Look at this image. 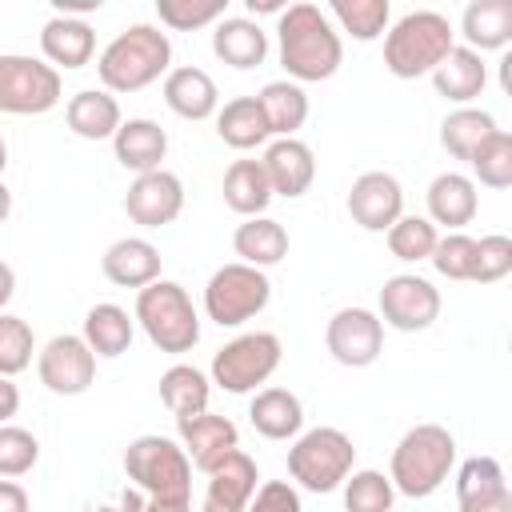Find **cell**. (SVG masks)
<instances>
[{
  "label": "cell",
  "mask_w": 512,
  "mask_h": 512,
  "mask_svg": "<svg viewBox=\"0 0 512 512\" xmlns=\"http://www.w3.org/2000/svg\"><path fill=\"white\" fill-rule=\"evenodd\" d=\"M376 316H380V324H388L396 332H424L440 316V292L432 288V280H424L416 272L388 276L380 288V312Z\"/></svg>",
  "instance_id": "7c38bea8"
},
{
  "label": "cell",
  "mask_w": 512,
  "mask_h": 512,
  "mask_svg": "<svg viewBox=\"0 0 512 512\" xmlns=\"http://www.w3.org/2000/svg\"><path fill=\"white\" fill-rule=\"evenodd\" d=\"M272 300V280L268 272L252 264H224L208 276L204 284V316L220 328H240L252 316H260Z\"/></svg>",
  "instance_id": "ba28073f"
},
{
  "label": "cell",
  "mask_w": 512,
  "mask_h": 512,
  "mask_svg": "<svg viewBox=\"0 0 512 512\" xmlns=\"http://www.w3.org/2000/svg\"><path fill=\"white\" fill-rule=\"evenodd\" d=\"M112 152H116L120 168H128V172H136V176L156 172L160 160L168 156V132H164L156 120H148V116H132V120H124V124L116 128Z\"/></svg>",
  "instance_id": "603a6c76"
},
{
  "label": "cell",
  "mask_w": 512,
  "mask_h": 512,
  "mask_svg": "<svg viewBox=\"0 0 512 512\" xmlns=\"http://www.w3.org/2000/svg\"><path fill=\"white\" fill-rule=\"evenodd\" d=\"M432 84H436V92H440L444 100H452V104L468 108V104L484 92V84H488V64H484V56H480V52H472V48L456 44V48L436 64Z\"/></svg>",
  "instance_id": "4316f807"
},
{
  "label": "cell",
  "mask_w": 512,
  "mask_h": 512,
  "mask_svg": "<svg viewBox=\"0 0 512 512\" xmlns=\"http://www.w3.org/2000/svg\"><path fill=\"white\" fill-rule=\"evenodd\" d=\"M356 464L352 436L340 428H308L288 448V476L304 492H336Z\"/></svg>",
  "instance_id": "52a82bcc"
},
{
  "label": "cell",
  "mask_w": 512,
  "mask_h": 512,
  "mask_svg": "<svg viewBox=\"0 0 512 512\" xmlns=\"http://www.w3.org/2000/svg\"><path fill=\"white\" fill-rule=\"evenodd\" d=\"M144 504H148V496H144L140 488H132V484H128V488L120 492V500H116V504H104V508H96V512H144Z\"/></svg>",
  "instance_id": "c3c4849f"
},
{
  "label": "cell",
  "mask_w": 512,
  "mask_h": 512,
  "mask_svg": "<svg viewBox=\"0 0 512 512\" xmlns=\"http://www.w3.org/2000/svg\"><path fill=\"white\" fill-rule=\"evenodd\" d=\"M216 136L236 152L268 144L272 132H268V120H264L256 96H232L224 108H216Z\"/></svg>",
  "instance_id": "1f68e13d"
},
{
  "label": "cell",
  "mask_w": 512,
  "mask_h": 512,
  "mask_svg": "<svg viewBox=\"0 0 512 512\" xmlns=\"http://www.w3.org/2000/svg\"><path fill=\"white\" fill-rule=\"evenodd\" d=\"M256 480H260L256 460L248 452L232 448L224 460H216L208 468V496L204 500L216 504V508H224V512H244L248 500L256 496Z\"/></svg>",
  "instance_id": "d4e9b609"
},
{
  "label": "cell",
  "mask_w": 512,
  "mask_h": 512,
  "mask_svg": "<svg viewBox=\"0 0 512 512\" xmlns=\"http://www.w3.org/2000/svg\"><path fill=\"white\" fill-rule=\"evenodd\" d=\"M392 500H396V488L384 472L376 468H360V472H348L344 480V512H392Z\"/></svg>",
  "instance_id": "ab89813d"
},
{
  "label": "cell",
  "mask_w": 512,
  "mask_h": 512,
  "mask_svg": "<svg viewBox=\"0 0 512 512\" xmlns=\"http://www.w3.org/2000/svg\"><path fill=\"white\" fill-rule=\"evenodd\" d=\"M224 8H228V0H156V16L172 32L208 28V24L224 20Z\"/></svg>",
  "instance_id": "b9f144b4"
},
{
  "label": "cell",
  "mask_w": 512,
  "mask_h": 512,
  "mask_svg": "<svg viewBox=\"0 0 512 512\" xmlns=\"http://www.w3.org/2000/svg\"><path fill=\"white\" fill-rule=\"evenodd\" d=\"M40 52L56 72L60 68H84L96 56V32L80 16H48L40 28Z\"/></svg>",
  "instance_id": "ffe728a7"
},
{
  "label": "cell",
  "mask_w": 512,
  "mask_h": 512,
  "mask_svg": "<svg viewBox=\"0 0 512 512\" xmlns=\"http://www.w3.org/2000/svg\"><path fill=\"white\" fill-rule=\"evenodd\" d=\"M384 236H388V252L396 260H404V264L428 260L432 248H436V240H440V232H436V224L428 216H400Z\"/></svg>",
  "instance_id": "74e56055"
},
{
  "label": "cell",
  "mask_w": 512,
  "mask_h": 512,
  "mask_svg": "<svg viewBox=\"0 0 512 512\" xmlns=\"http://www.w3.org/2000/svg\"><path fill=\"white\" fill-rule=\"evenodd\" d=\"M280 356L284 348L276 332H240L212 356V384L232 396L256 392L280 368Z\"/></svg>",
  "instance_id": "30bf717a"
},
{
  "label": "cell",
  "mask_w": 512,
  "mask_h": 512,
  "mask_svg": "<svg viewBox=\"0 0 512 512\" xmlns=\"http://www.w3.org/2000/svg\"><path fill=\"white\" fill-rule=\"evenodd\" d=\"M428 220L432 224H444L448 232H460L464 224L476 220V208H480V196H476V180L464 176V172H440L432 176L428 184Z\"/></svg>",
  "instance_id": "cb8c5ba5"
},
{
  "label": "cell",
  "mask_w": 512,
  "mask_h": 512,
  "mask_svg": "<svg viewBox=\"0 0 512 512\" xmlns=\"http://www.w3.org/2000/svg\"><path fill=\"white\" fill-rule=\"evenodd\" d=\"M348 216L364 232H388L404 216V188L392 172H364L348 188Z\"/></svg>",
  "instance_id": "9a60e30c"
},
{
  "label": "cell",
  "mask_w": 512,
  "mask_h": 512,
  "mask_svg": "<svg viewBox=\"0 0 512 512\" xmlns=\"http://www.w3.org/2000/svg\"><path fill=\"white\" fill-rule=\"evenodd\" d=\"M64 120H68V128H72L80 140H112L116 128L124 124L116 96L104 92V88H84V92H76V96L64 104Z\"/></svg>",
  "instance_id": "f1b7e54d"
},
{
  "label": "cell",
  "mask_w": 512,
  "mask_h": 512,
  "mask_svg": "<svg viewBox=\"0 0 512 512\" xmlns=\"http://www.w3.org/2000/svg\"><path fill=\"white\" fill-rule=\"evenodd\" d=\"M64 84L60 72L24 52H4L0 56V112L4 116H44L60 104Z\"/></svg>",
  "instance_id": "9c48e42d"
},
{
  "label": "cell",
  "mask_w": 512,
  "mask_h": 512,
  "mask_svg": "<svg viewBox=\"0 0 512 512\" xmlns=\"http://www.w3.org/2000/svg\"><path fill=\"white\" fill-rule=\"evenodd\" d=\"M224 204L244 220L264 216V208L272 204V188L260 160H232V168L224 172Z\"/></svg>",
  "instance_id": "836d02e7"
},
{
  "label": "cell",
  "mask_w": 512,
  "mask_h": 512,
  "mask_svg": "<svg viewBox=\"0 0 512 512\" xmlns=\"http://www.w3.org/2000/svg\"><path fill=\"white\" fill-rule=\"evenodd\" d=\"M456 508L460 512H512V492L496 456H472L456 472Z\"/></svg>",
  "instance_id": "2e32d148"
},
{
  "label": "cell",
  "mask_w": 512,
  "mask_h": 512,
  "mask_svg": "<svg viewBox=\"0 0 512 512\" xmlns=\"http://www.w3.org/2000/svg\"><path fill=\"white\" fill-rule=\"evenodd\" d=\"M12 216V192H8V184L0 180V224Z\"/></svg>",
  "instance_id": "11a10c76"
},
{
  "label": "cell",
  "mask_w": 512,
  "mask_h": 512,
  "mask_svg": "<svg viewBox=\"0 0 512 512\" xmlns=\"http://www.w3.org/2000/svg\"><path fill=\"white\" fill-rule=\"evenodd\" d=\"M16 412H20V388L8 376H0V424H8Z\"/></svg>",
  "instance_id": "681fc988"
},
{
  "label": "cell",
  "mask_w": 512,
  "mask_h": 512,
  "mask_svg": "<svg viewBox=\"0 0 512 512\" xmlns=\"http://www.w3.org/2000/svg\"><path fill=\"white\" fill-rule=\"evenodd\" d=\"M212 52L216 60H224L228 68H260L268 56V32L260 28V20L248 16H224L212 24Z\"/></svg>",
  "instance_id": "44dd1931"
},
{
  "label": "cell",
  "mask_w": 512,
  "mask_h": 512,
  "mask_svg": "<svg viewBox=\"0 0 512 512\" xmlns=\"http://www.w3.org/2000/svg\"><path fill=\"white\" fill-rule=\"evenodd\" d=\"M328 20H336L340 32H348L352 40H376L388 32L392 4L388 0H332Z\"/></svg>",
  "instance_id": "8d00e7d4"
},
{
  "label": "cell",
  "mask_w": 512,
  "mask_h": 512,
  "mask_svg": "<svg viewBox=\"0 0 512 512\" xmlns=\"http://www.w3.org/2000/svg\"><path fill=\"white\" fill-rule=\"evenodd\" d=\"M232 248L240 256V264H252L264 272L288 256V228L272 216H248L244 224H236Z\"/></svg>",
  "instance_id": "f546056e"
},
{
  "label": "cell",
  "mask_w": 512,
  "mask_h": 512,
  "mask_svg": "<svg viewBox=\"0 0 512 512\" xmlns=\"http://www.w3.org/2000/svg\"><path fill=\"white\" fill-rule=\"evenodd\" d=\"M12 296H16V272H12V264L0 260V312L8 308Z\"/></svg>",
  "instance_id": "f907efd6"
},
{
  "label": "cell",
  "mask_w": 512,
  "mask_h": 512,
  "mask_svg": "<svg viewBox=\"0 0 512 512\" xmlns=\"http://www.w3.org/2000/svg\"><path fill=\"white\" fill-rule=\"evenodd\" d=\"M4 168H8V144H4V132H0V176H4Z\"/></svg>",
  "instance_id": "9f6ffc18"
},
{
  "label": "cell",
  "mask_w": 512,
  "mask_h": 512,
  "mask_svg": "<svg viewBox=\"0 0 512 512\" xmlns=\"http://www.w3.org/2000/svg\"><path fill=\"white\" fill-rule=\"evenodd\" d=\"M492 132H496V116H492V112H484V108H456V112H448L444 124H440V144H444L448 156L472 160L476 148H480Z\"/></svg>",
  "instance_id": "d590c367"
},
{
  "label": "cell",
  "mask_w": 512,
  "mask_h": 512,
  "mask_svg": "<svg viewBox=\"0 0 512 512\" xmlns=\"http://www.w3.org/2000/svg\"><path fill=\"white\" fill-rule=\"evenodd\" d=\"M464 48L472 52H500L512 44V0H472L460 16Z\"/></svg>",
  "instance_id": "484cf974"
},
{
  "label": "cell",
  "mask_w": 512,
  "mask_h": 512,
  "mask_svg": "<svg viewBox=\"0 0 512 512\" xmlns=\"http://www.w3.org/2000/svg\"><path fill=\"white\" fill-rule=\"evenodd\" d=\"M124 212L140 228H164V224H172L184 212V184H180V176L168 172V168H156V172L136 176L128 184V192H124Z\"/></svg>",
  "instance_id": "5bb4252c"
},
{
  "label": "cell",
  "mask_w": 512,
  "mask_h": 512,
  "mask_svg": "<svg viewBox=\"0 0 512 512\" xmlns=\"http://www.w3.org/2000/svg\"><path fill=\"white\" fill-rule=\"evenodd\" d=\"M452 464H456V440H452V432L444 424H416L392 448L388 480H392V488L400 496L428 500L432 492H440V484L448 480Z\"/></svg>",
  "instance_id": "3957f363"
},
{
  "label": "cell",
  "mask_w": 512,
  "mask_h": 512,
  "mask_svg": "<svg viewBox=\"0 0 512 512\" xmlns=\"http://www.w3.org/2000/svg\"><path fill=\"white\" fill-rule=\"evenodd\" d=\"M244 512H300V492L288 480H268L256 488Z\"/></svg>",
  "instance_id": "bcb514c9"
},
{
  "label": "cell",
  "mask_w": 512,
  "mask_h": 512,
  "mask_svg": "<svg viewBox=\"0 0 512 512\" xmlns=\"http://www.w3.org/2000/svg\"><path fill=\"white\" fill-rule=\"evenodd\" d=\"M28 508H32V500H28L24 484L0 480V512H28Z\"/></svg>",
  "instance_id": "7dc6e473"
},
{
  "label": "cell",
  "mask_w": 512,
  "mask_h": 512,
  "mask_svg": "<svg viewBox=\"0 0 512 512\" xmlns=\"http://www.w3.org/2000/svg\"><path fill=\"white\" fill-rule=\"evenodd\" d=\"M176 436H180V448L184 456L208 472L216 460H224L232 448H240V432L228 416H216V412H200V416H188V420H176Z\"/></svg>",
  "instance_id": "ac0fdd59"
},
{
  "label": "cell",
  "mask_w": 512,
  "mask_h": 512,
  "mask_svg": "<svg viewBox=\"0 0 512 512\" xmlns=\"http://www.w3.org/2000/svg\"><path fill=\"white\" fill-rule=\"evenodd\" d=\"M84 344L92 348V356H124L132 348V336H136V320L128 316V308L120 304H92L88 316H84Z\"/></svg>",
  "instance_id": "4dcf8cb0"
},
{
  "label": "cell",
  "mask_w": 512,
  "mask_h": 512,
  "mask_svg": "<svg viewBox=\"0 0 512 512\" xmlns=\"http://www.w3.org/2000/svg\"><path fill=\"white\" fill-rule=\"evenodd\" d=\"M168 72H172V40L156 24H132V28L116 32L104 44V52L96 56V76H100L104 92H112V96L144 92L148 84H156Z\"/></svg>",
  "instance_id": "7a4b0ae2"
},
{
  "label": "cell",
  "mask_w": 512,
  "mask_h": 512,
  "mask_svg": "<svg viewBox=\"0 0 512 512\" xmlns=\"http://www.w3.org/2000/svg\"><path fill=\"white\" fill-rule=\"evenodd\" d=\"M256 104L268 120V132L280 140V136H296V128H304L308 120V92L292 80H272L256 92Z\"/></svg>",
  "instance_id": "d6a6232c"
},
{
  "label": "cell",
  "mask_w": 512,
  "mask_h": 512,
  "mask_svg": "<svg viewBox=\"0 0 512 512\" xmlns=\"http://www.w3.org/2000/svg\"><path fill=\"white\" fill-rule=\"evenodd\" d=\"M124 476L148 500H192V460L180 440L168 436H136L124 448Z\"/></svg>",
  "instance_id": "8992f818"
},
{
  "label": "cell",
  "mask_w": 512,
  "mask_h": 512,
  "mask_svg": "<svg viewBox=\"0 0 512 512\" xmlns=\"http://www.w3.org/2000/svg\"><path fill=\"white\" fill-rule=\"evenodd\" d=\"M248 420L264 440H292L304 428V404L288 388H260L248 404Z\"/></svg>",
  "instance_id": "83f0119b"
},
{
  "label": "cell",
  "mask_w": 512,
  "mask_h": 512,
  "mask_svg": "<svg viewBox=\"0 0 512 512\" xmlns=\"http://www.w3.org/2000/svg\"><path fill=\"white\" fill-rule=\"evenodd\" d=\"M432 268L444 280H472V264H476V240L468 232H448L436 240L432 248Z\"/></svg>",
  "instance_id": "ee69618b"
},
{
  "label": "cell",
  "mask_w": 512,
  "mask_h": 512,
  "mask_svg": "<svg viewBox=\"0 0 512 512\" xmlns=\"http://www.w3.org/2000/svg\"><path fill=\"white\" fill-rule=\"evenodd\" d=\"M208 396H212V380L192 364H172L160 376V400L176 420L208 412Z\"/></svg>",
  "instance_id": "e575fe53"
},
{
  "label": "cell",
  "mask_w": 512,
  "mask_h": 512,
  "mask_svg": "<svg viewBox=\"0 0 512 512\" xmlns=\"http://www.w3.org/2000/svg\"><path fill=\"white\" fill-rule=\"evenodd\" d=\"M76 12H100V0H56V16H76Z\"/></svg>",
  "instance_id": "816d5d0a"
},
{
  "label": "cell",
  "mask_w": 512,
  "mask_h": 512,
  "mask_svg": "<svg viewBox=\"0 0 512 512\" xmlns=\"http://www.w3.org/2000/svg\"><path fill=\"white\" fill-rule=\"evenodd\" d=\"M260 164H264V176H268L272 196L296 200V196H304V192L312 188V180H316V156H312V148H308L304 140H296V136L272 140V144L264 148Z\"/></svg>",
  "instance_id": "e0dca14e"
},
{
  "label": "cell",
  "mask_w": 512,
  "mask_h": 512,
  "mask_svg": "<svg viewBox=\"0 0 512 512\" xmlns=\"http://www.w3.org/2000/svg\"><path fill=\"white\" fill-rule=\"evenodd\" d=\"M324 348L344 368H368L384 352V324L368 308H340L324 328Z\"/></svg>",
  "instance_id": "4fadbf2b"
},
{
  "label": "cell",
  "mask_w": 512,
  "mask_h": 512,
  "mask_svg": "<svg viewBox=\"0 0 512 512\" xmlns=\"http://www.w3.org/2000/svg\"><path fill=\"white\" fill-rule=\"evenodd\" d=\"M100 272L116 284V288H148L152 280H160V248L144 236H124L116 244L104 248L100 256Z\"/></svg>",
  "instance_id": "d6986e66"
},
{
  "label": "cell",
  "mask_w": 512,
  "mask_h": 512,
  "mask_svg": "<svg viewBox=\"0 0 512 512\" xmlns=\"http://www.w3.org/2000/svg\"><path fill=\"white\" fill-rule=\"evenodd\" d=\"M144 512H192V500H148Z\"/></svg>",
  "instance_id": "f5cc1de1"
},
{
  "label": "cell",
  "mask_w": 512,
  "mask_h": 512,
  "mask_svg": "<svg viewBox=\"0 0 512 512\" xmlns=\"http://www.w3.org/2000/svg\"><path fill=\"white\" fill-rule=\"evenodd\" d=\"M468 164H472V176H476L484 188H496V192L512 188V136H508L504 128H496V132L476 148V156H472Z\"/></svg>",
  "instance_id": "f35d334b"
},
{
  "label": "cell",
  "mask_w": 512,
  "mask_h": 512,
  "mask_svg": "<svg viewBox=\"0 0 512 512\" xmlns=\"http://www.w3.org/2000/svg\"><path fill=\"white\" fill-rule=\"evenodd\" d=\"M512 272V240L492 232L476 240V264H472V284H496Z\"/></svg>",
  "instance_id": "f6af8a7d"
},
{
  "label": "cell",
  "mask_w": 512,
  "mask_h": 512,
  "mask_svg": "<svg viewBox=\"0 0 512 512\" xmlns=\"http://www.w3.org/2000/svg\"><path fill=\"white\" fill-rule=\"evenodd\" d=\"M132 320L144 328V336L168 352V356H180V352H192L200 344V312L192 304V296L184 292V284L176 280H152L148 288L136 292V312Z\"/></svg>",
  "instance_id": "5b68a950"
},
{
  "label": "cell",
  "mask_w": 512,
  "mask_h": 512,
  "mask_svg": "<svg viewBox=\"0 0 512 512\" xmlns=\"http://www.w3.org/2000/svg\"><path fill=\"white\" fill-rule=\"evenodd\" d=\"M32 352H36L32 324L24 316L0 312V376H8V380L20 376L32 364Z\"/></svg>",
  "instance_id": "60d3db41"
},
{
  "label": "cell",
  "mask_w": 512,
  "mask_h": 512,
  "mask_svg": "<svg viewBox=\"0 0 512 512\" xmlns=\"http://www.w3.org/2000/svg\"><path fill=\"white\" fill-rule=\"evenodd\" d=\"M40 460V440L20 424H0V480L32 472Z\"/></svg>",
  "instance_id": "7bdbcfd3"
},
{
  "label": "cell",
  "mask_w": 512,
  "mask_h": 512,
  "mask_svg": "<svg viewBox=\"0 0 512 512\" xmlns=\"http://www.w3.org/2000/svg\"><path fill=\"white\" fill-rule=\"evenodd\" d=\"M200 512H224V508H216V504H208V500H204V508H200Z\"/></svg>",
  "instance_id": "6f0895ef"
},
{
  "label": "cell",
  "mask_w": 512,
  "mask_h": 512,
  "mask_svg": "<svg viewBox=\"0 0 512 512\" xmlns=\"http://www.w3.org/2000/svg\"><path fill=\"white\" fill-rule=\"evenodd\" d=\"M284 8H288L284 0H248V12H256V16H260V12H276V16H280Z\"/></svg>",
  "instance_id": "db71d44e"
},
{
  "label": "cell",
  "mask_w": 512,
  "mask_h": 512,
  "mask_svg": "<svg viewBox=\"0 0 512 512\" xmlns=\"http://www.w3.org/2000/svg\"><path fill=\"white\" fill-rule=\"evenodd\" d=\"M164 104L180 116V120H208L220 108V88L216 80L196 68V64H180L164 76Z\"/></svg>",
  "instance_id": "7402d4cb"
},
{
  "label": "cell",
  "mask_w": 512,
  "mask_h": 512,
  "mask_svg": "<svg viewBox=\"0 0 512 512\" xmlns=\"http://www.w3.org/2000/svg\"><path fill=\"white\" fill-rule=\"evenodd\" d=\"M36 376L52 396H84L96 384V356L84 336H52L36 352Z\"/></svg>",
  "instance_id": "8fae6325"
},
{
  "label": "cell",
  "mask_w": 512,
  "mask_h": 512,
  "mask_svg": "<svg viewBox=\"0 0 512 512\" xmlns=\"http://www.w3.org/2000/svg\"><path fill=\"white\" fill-rule=\"evenodd\" d=\"M456 48V28L448 24V16L420 8L400 16L388 32H384V68L396 80H416V76H432L436 64Z\"/></svg>",
  "instance_id": "277c9868"
},
{
  "label": "cell",
  "mask_w": 512,
  "mask_h": 512,
  "mask_svg": "<svg viewBox=\"0 0 512 512\" xmlns=\"http://www.w3.org/2000/svg\"><path fill=\"white\" fill-rule=\"evenodd\" d=\"M280 40V68L292 84H316L340 72L344 64V40L328 12L320 4H288L276 20Z\"/></svg>",
  "instance_id": "6da1fadb"
}]
</instances>
